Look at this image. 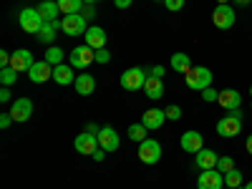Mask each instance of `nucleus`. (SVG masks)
Masks as SVG:
<instances>
[{
	"label": "nucleus",
	"mask_w": 252,
	"mask_h": 189,
	"mask_svg": "<svg viewBox=\"0 0 252 189\" xmlns=\"http://www.w3.org/2000/svg\"><path fill=\"white\" fill-rule=\"evenodd\" d=\"M240 131H242V114H240V109L237 111H229L227 116H222L217 121V134L224 136V139H232Z\"/></svg>",
	"instance_id": "1"
},
{
	"label": "nucleus",
	"mask_w": 252,
	"mask_h": 189,
	"mask_svg": "<svg viewBox=\"0 0 252 189\" xmlns=\"http://www.w3.org/2000/svg\"><path fill=\"white\" fill-rule=\"evenodd\" d=\"M187 86L192 91H204L212 86V71H209L207 66H192V71H189L187 76Z\"/></svg>",
	"instance_id": "2"
},
{
	"label": "nucleus",
	"mask_w": 252,
	"mask_h": 189,
	"mask_svg": "<svg viewBox=\"0 0 252 189\" xmlns=\"http://www.w3.org/2000/svg\"><path fill=\"white\" fill-rule=\"evenodd\" d=\"M43 23H46V20L40 18L38 8H23L20 15H18V26L23 28L26 33H31V35H38V31L43 28Z\"/></svg>",
	"instance_id": "3"
},
{
	"label": "nucleus",
	"mask_w": 252,
	"mask_h": 189,
	"mask_svg": "<svg viewBox=\"0 0 252 189\" xmlns=\"http://www.w3.org/2000/svg\"><path fill=\"white\" fill-rule=\"evenodd\" d=\"M146 71L144 68H129V71H124L121 73V89H126V91H139V89H144V83H146Z\"/></svg>",
	"instance_id": "4"
},
{
	"label": "nucleus",
	"mask_w": 252,
	"mask_h": 189,
	"mask_svg": "<svg viewBox=\"0 0 252 189\" xmlns=\"http://www.w3.org/2000/svg\"><path fill=\"white\" fill-rule=\"evenodd\" d=\"M61 31L66 33V35H86L89 23L83 20L81 13H76V15H63V20H61Z\"/></svg>",
	"instance_id": "5"
},
{
	"label": "nucleus",
	"mask_w": 252,
	"mask_h": 189,
	"mask_svg": "<svg viewBox=\"0 0 252 189\" xmlns=\"http://www.w3.org/2000/svg\"><path fill=\"white\" fill-rule=\"evenodd\" d=\"M235 20H237V13L232 5H217L215 13H212V23L220 28V31H227V28H232L235 26Z\"/></svg>",
	"instance_id": "6"
},
{
	"label": "nucleus",
	"mask_w": 252,
	"mask_h": 189,
	"mask_svg": "<svg viewBox=\"0 0 252 189\" xmlns=\"http://www.w3.org/2000/svg\"><path fill=\"white\" fill-rule=\"evenodd\" d=\"M68 61H71L68 66H73V68H89L91 63L96 61V51L89 48V46H76V48L71 51Z\"/></svg>",
	"instance_id": "7"
},
{
	"label": "nucleus",
	"mask_w": 252,
	"mask_h": 189,
	"mask_svg": "<svg viewBox=\"0 0 252 189\" xmlns=\"http://www.w3.org/2000/svg\"><path fill=\"white\" fill-rule=\"evenodd\" d=\"M139 159L144 164H157L161 159V144L157 139H144L139 144Z\"/></svg>",
	"instance_id": "8"
},
{
	"label": "nucleus",
	"mask_w": 252,
	"mask_h": 189,
	"mask_svg": "<svg viewBox=\"0 0 252 189\" xmlns=\"http://www.w3.org/2000/svg\"><path fill=\"white\" fill-rule=\"evenodd\" d=\"M224 187V174L217 169H204L197 177V189H222Z\"/></svg>",
	"instance_id": "9"
},
{
	"label": "nucleus",
	"mask_w": 252,
	"mask_h": 189,
	"mask_svg": "<svg viewBox=\"0 0 252 189\" xmlns=\"http://www.w3.org/2000/svg\"><path fill=\"white\" fill-rule=\"evenodd\" d=\"M73 146H76V152H78V154H83V157H94L96 149H98V136H96V134H89V131H83L81 136H76Z\"/></svg>",
	"instance_id": "10"
},
{
	"label": "nucleus",
	"mask_w": 252,
	"mask_h": 189,
	"mask_svg": "<svg viewBox=\"0 0 252 189\" xmlns=\"http://www.w3.org/2000/svg\"><path fill=\"white\" fill-rule=\"evenodd\" d=\"M31 114H33V101H31V98H15V101H13V106H10L13 121L23 124V121L31 119Z\"/></svg>",
	"instance_id": "11"
},
{
	"label": "nucleus",
	"mask_w": 252,
	"mask_h": 189,
	"mask_svg": "<svg viewBox=\"0 0 252 189\" xmlns=\"http://www.w3.org/2000/svg\"><path fill=\"white\" fill-rule=\"evenodd\" d=\"M96 136H98V146L106 154L119 149V134H116V129H111V126H101V131Z\"/></svg>",
	"instance_id": "12"
},
{
	"label": "nucleus",
	"mask_w": 252,
	"mask_h": 189,
	"mask_svg": "<svg viewBox=\"0 0 252 189\" xmlns=\"http://www.w3.org/2000/svg\"><path fill=\"white\" fill-rule=\"evenodd\" d=\"M28 76H31L33 83H46L48 78H53V66L48 61H35L28 71Z\"/></svg>",
	"instance_id": "13"
},
{
	"label": "nucleus",
	"mask_w": 252,
	"mask_h": 189,
	"mask_svg": "<svg viewBox=\"0 0 252 189\" xmlns=\"http://www.w3.org/2000/svg\"><path fill=\"white\" fill-rule=\"evenodd\" d=\"M33 63H35V58H33V53H31L28 48H20V51H15V53H13V58H10V66H13L18 73L31 71Z\"/></svg>",
	"instance_id": "14"
},
{
	"label": "nucleus",
	"mask_w": 252,
	"mask_h": 189,
	"mask_svg": "<svg viewBox=\"0 0 252 189\" xmlns=\"http://www.w3.org/2000/svg\"><path fill=\"white\" fill-rule=\"evenodd\" d=\"M182 149H184L187 154H197V152H202V149H204V139H202V134H199V131H184V134H182Z\"/></svg>",
	"instance_id": "15"
},
{
	"label": "nucleus",
	"mask_w": 252,
	"mask_h": 189,
	"mask_svg": "<svg viewBox=\"0 0 252 189\" xmlns=\"http://www.w3.org/2000/svg\"><path fill=\"white\" fill-rule=\"evenodd\" d=\"M217 103H220L222 109H227V111H237L240 103H242V96H240V91H235V89H224V91H220Z\"/></svg>",
	"instance_id": "16"
},
{
	"label": "nucleus",
	"mask_w": 252,
	"mask_h": 189,
	"mask_svg": "<svg viewBox=\"0 0 252 189\" xmlns=\"http://www.w3.org/2000/svg\"><path fill=\"white\" fill-rule=\"evenodd\" d=\"M164 121H166V111H161V109H149V111H144V116H141V124L146 126V129H152V131L161 129Z\"/></svg>",
	"instance_id": "17"
},
{
	"label": "nucleus",
	"mask_w": 252,
	"mask_h": 189,
	"mask_svg": "<svg viewBox=\"0 0 252 189\" xmlns=\"http://www.w3.org/2000/svg\"><path fill=\"white\" fill-rule=\"evenodd\" d=\"M76 68L73 66H66V63H58V66L53 68V81L58 83V86H71V83H76Z\"/></svg>",
	"instance_id": "18"
},
{
	"label": "nucleus",
	"mask_w": 252,
	"mask_h": 189,
	"mask_svg": "<svg viewBox=\"0 0 252 189\" xmlns=\"http://www.w3.org/2000/svg\"><path fill=\"white\" fill-rule=\"evenodd\" d=\"M86 46L94 48V51L106 48V31L98 28V26H91V28L86 31Z\"/></svg>",
	"instance_id": "19"
},
{
	"label": "nucleus",
	"mask_w": 252,
	"mask_h": 189,
	"mask_svg": "<svg viewBox=\"0 0 252 189\" xmlns=\"http://www.w3.org/2000/svg\"><path fill=\"white\" fill-rule=\"evenodd\" d=\"M76 91L81 94V96H91L94 91H96V78L91 76V73H81V76H76Z\"/></svg>",
	"instance_id": "20"
},
{
	"label": "nucleus",
	"mask_w": 252,
	"mask_h": 189,
	"mask_svg": "<svg viewBox=\"0 0 252 189\" xmlns=\"http://www.w3.org/2000/svg\"><path fill=\"white\" fill-rule=\"evenodd\" d=\"M144 94H146V98L159 101V98L164 96V83H161V78H154V76L146 78V83H144Z\"/></svg>",
	"instance_id": "21"
},
{
	"label": "nucleus",
	"mask_w": 252,
	"mask_h": 189,
	"mask_svg": "<svg viewBox=\"0 0 252 189\" xmlns=\"http://www.w3.org/2000/svg\"><path fill=\"white\" fill-rule=\"evenodd\" d=\"M194 157H197V169H202V172H204V169H217V159H220V157H217L212 149H202V152H197Z\"/></svg>",
	"instance_id": "22"
},
{
	"label": "nucleus",
	"mask_w": 252,
	"mask_h": 189,
	"mask_svg": "<svg viewBox=\"0 0 252 189\" xmlns=\"http://www.w3.org/2000/svg\"><path fill=\"white\" fill-rule=\"evenodd\" d=\"M38 13H40V18H43L46 23H53V20H58L61 8H58L56 0H43V3L38 5Z\"/></svg>",
	"instance_id": "23"
},
{
	"label": "nucleus",
	"mask_w": 252,
	"mask_h": 189,
	"mask_svg": "<svg viewBox=\"0 0 252 189\" xmlns=\"http://www.w3.org/2000/svg\"><path fill=\"white\" fill-rule=\"evenodd\" d=\"M61 28V20H53V23H43V28H40L38 31V40H40V43H53V40H56V31Z\"/></svg>",
	"instance_id": "24"
},
{
	"label": "nucleus",
	"mask_w": 252,
	"mask_h": 189,
	"mask_svg": "<svg viewBox=\"0 0 252 189\" xmlns=\"http://www.w3.org/2000/svg\"><path fill=\"white\" fill-rule=\"evenodd\" d=\"M169 63H172V68H174L177 73H184V76H187L189 71H192V58H189L187 53H174Z\"/></svg>",
	"instance_id": "25"
},
{
	"label": "nucleus",
	"mask_w": 252,
	"mask_h": 189,
	"mask_svg": "<svg viewBox=\"0 0 252 189\" xmlns=\"http://www.w3.org/2000/svg\"><path fill=\"white\" fill-rule=\"evenodd\" d=\"M56 3H58V8H61L63 15H76L83 8V0H56Z\"/></svg>",
	"instance_id": "26"
},
{
	"label": "nucleus",
	"mask_w": 252,
	"mask_h": 189,
	"mask_svg": "<svg viewBox=\"0 0 252 189\" xmlns=\"http://www.w3.org/2000/svg\"><path fill=\"white\" fill-rule=\"evenodd\" d=\"M146 131H149V129H146L144 124H131V126H129V139L136 141V144H141V141L146 139Z\"/></svg>",
	"instance_id": "27"
},
{
	"label": "nucleus",
	"mask_w": 252,
	"mask_h": 189,
	"mask_svg": "<svg viewBox=\"0 0 252 189\" xmlns=\"http://www.w3.org/2000/svg\"><path fill=\"white\" fill-rule=\"evenodd\" d=\"M224 187H229V189H240V187H242V172H240V169L227 172V174H224Z\"/></svg>",
	"instance_id": "28"
},
{
	"label": "nucleus",
	"mask_w": 252,
	"mask_h": 189,
	"mask_svg": "<svg viewBox=\"0 0 252 189\" xmlns=\"http://www.w3.org/2000/svg\"><path fill=\"white\" fill-rule=\"evenodd\" d=\"M15 78H18V71L13 68V66H5V68H0V83H3V86H13L15 83Z\"/></svg>",
	"instance_id": "29"
},
{
	"label": "nucleus",
	"mask_w": 252,
	"mask_h": 189,
	"mask_svg": "<svg viewBox=\"0 0 252 189\" xmlns=\"http://www.w3.org/2000/svg\"><path fill=\"white\" fill-rule=\"evenodd\" d=\"M43 61H48V63H51V66L56 68V66H58V63L63 61V51H61L58 46H51V48L46 51V58H43Z\"/></svg>",
	"instance_id": "30"
},
{
	"label": "nucleus",
	"mask_w": 252,
	"mask_h": 189,
	"mask_svg": "<svg viewBox=\"0 0 252 189\" xmlns=\"http://www.w3.org/2000/svg\"><path fill=\"white\" fill-rule=\"evenodd\" d=\"M232 169H235V161H232V157H220V159H217V172L227 174V172H232Z\"/></svg>",
	"instance_id": "31"
},
{
	"label": "nucleus",
	"mask_w": 252,
	"mask_h": 189,
	"mask_svg": "<svg viewBox=\"0 0 252 189\" xmlns=\"http://www.w3.org/2000/svg\"><path fill=\"white\" fill-rule=\"evenodd\" d=\"M81 15H83V20H86V23H91V20L96 18V5H91V3H83Z\"/></svg>",
	"instance_id": "32"
},
{
	"label": "nucleus",
	"mask_w": 252,
	"mask_h": 189,
	"mask_svg": "<svg viewBox=\"0 0 252 189\" xmlns=\"http://www.w3.org/2000/svg\"><path fill=\"white\" fill-rule=\"evenodd\" d=\"M164 111H166V119H169V121H179V119H182V109L177 106V103H172V106H166Z\"/></svg>",
	"instance_id": "33"
},
{
	"label": "nucleus",
	"mask_w": 252,
	"mask_h": 189,
	"mask_svg": "<svg viewBox=\"0 0 252 189\" xmlns=\"http://www.w3.org/2000/svg\"><path fill=\"white\" fill-rule=\"evenodd\" d=\"M202 98H204L207 103H215V101L220 98V94H217L212 86H209V89H204V91H202Z\"/></svg>",
	"instance_id": "34"
},
{
	"label": "nucleus",
	"mask_w": 252,
	"mask_h": 189,
	"mask_svg": "<svg viewBox=\"0 0 252 189\" xmlns=\"http://www.w3.org/2000/svg\"><path fill=\"white\" fill-rule=\"evenodd\" d=\"M164 5H166V10L177 13V10H182V8H184V0H164Z\"/></svg>",
	"instance_id": "35"
},
{
	"label": "nucleus",
	"mask_w": 252,
	"mask_h": 189,
	"mask_svg": "<svg viewBox=\"0 0 252 189\" xmlns=\"http://www.w3.org/2000/svg\"><path fill=\"white\" fill-rule=\"evenodd\" d=\"M109 61H111V53H109L106 48L96 51V63H109Z\"/></svg>",
	"instance_id": "36"
},
{
	"label": "nucleus",
	"mask_w": 252,
	"mask_h": 189,
	"mask_svg": "<svg viewBox=\"0 0 252 189\" xmlns=\"http://www.w3.org/2000/svg\"><path fill=\"white\" fill-rule=\"evenodd\" d=\"M10 124H13V116H10V114H3V116H0V129H8Z\"/></svg>",
	"instance_id": "37"
},
{
	"label": "nucleus",
	"mask_w": 252,
	"mask_h": 189,
	"mask_svg": "<svg viewBox=\"0 0 252 189\" xmlns=\"http://www.w3.org/2000/svg\"><path fill=\"white\" fill-rule=\"evenodd\" d=\"M131 3H134V0H114V5H116V8H121V10L131 8Z\"/></svg>",
	"instance_id": "38"
},
{
	"label": "nucleus",
	"mask_w": 252,
	"mask_h": 189,
	"mask_svg": "<svg viewBox=\"0 0 252 189\" xmlns=\"http://www.w3.org/2000/svg\"><path fill=\"white\" fill-rule=\"evenodd\" d=\"M149 76H154V78H161V76H164V66H154V68L149 71Z\"/></svg>",
	"instance_id": "39"
},
{
	"label": "nucleus",
	"mask_w": 252,
	"mask_h": 189,
	"mask_svg": "<svg viewBox=\"0 0 252 189\" xmlns=\"http://www.w3.org/2000/svg\"><path fill=\"white\" fill-rule=\"evenodd\" d=\"M0 101H3V103L10 101V89H8V86H3V91H0Z\"/></svg>",
	"instance_id": "40"
},
{
	"label": "nucleus",
	"mask_w": 252,
	"mask_h": 189,
	"mask_svg": "<svg viewBox=\"0 0 252 189\" xmlns=\"http://www.w3.org/2000/svg\"><path fill=\"white\" fill-rule=\"evenodd\" d=\"M94 159H96V161H103V159H106V152H103L101 146H98V149H96V154H94Z\"/></svg>",
	"instance_id": "41"
},
{
	"label": "nucleus",
	"mask_w": 252,
	"mask_h": 189,
	"mask_svg": "<svg viewBox=\"0 0 252 189\" xmlns=\"http://www.w3.org/2000/svg\"><path fill=\"white\" fill-rule=\"evenodd\" d=\"M86 131H89V134H98V131H101V126H96V124H89V126H86Z\"/></svg>",
	"instance_id": "42"
},
{
	"label": "nucleus",
	"mask_w": 252,
	"mask_h": 189,
	"mask_svg": "<svg viewBox=\"0 0 252 189\" xmlns=\"http://www.w3.org/2000/svg\"><path fill=\"white\" fill-rule=\"evenodd\" d=\"M245 149H247V154L252 157V136H247V141H245Z\"/></svg>",
	"instance_id": "43"
},
{
	"label": "nucleus",
	"mask_w": 252,
	"mask_h": 189,
	"mask_svg": "<svg viewBox=\"0 0 252 189\" xmlns=\"http://www.w3.org/2000/svg\"><path fill=\"white\" fill-rule=\"evenodd\" d=\"M232 3H235V5H247L250 0H232Z\"/></svg>",
	"instance_id": "44"
},
{
	"label": "nucleus",
	"mask_w": 252,
	"mask_h": 189,
	"mask_svg": "<svg viewBox=\"0 0 252 189\" xmlns=\"http://www.w3.org/2000/svg\"><path fill=\"white\" fill-rule=\"evenodd\" d=\"M83 3H91V5H96V3H101V0H83Z\"/></svg>",
	"instance_id": "45"
},
{
	"label": "nucleus",
	"mask_w": 252,
	"mask_h": 189,
	"mask_svg": "<svg viewBox=\"0 0 252 189\" xmlns=\"http://www.w3.org/2000/svg\"><path fill=\"white\" fill-rule=\"evenodd\" d=\"M229 3V0H217V5H227Z\"/></svg>",
	"instance_id": "46"
},
{
	"label": "nucleus",
	"mask_w": 252,
	"mask_h": 189,
	"mask_svg": "<svg viewBox=\"0 0 252 189\" xmlns=\"http://www.w3.org/2000/svg\"><path fill=\"white\" fill-rule=\"evenodd\" d=\"M242 189H252V182H247V184H245V187H242Z\"/></svg>",
	"instance_id": "47"
},
{
	"label": "nucleus",
	"mask_w": 252,
	"mask_h": 189,
	"mask_svg": "<svg viewBox=\"0 0 252 189\" xmlns=\"http://www.w3.org/2000/svg\"><path fill=\"white\" fill-rule=\"evenodd\" d=\"M154 3H164V0H154Z\"/></svg>",
	"instance_id": "48"
},
{
	"label": "nucleus",
	"mask_w": 252,
	"mask_h": 189,
	"mask_svg": "<svg viewBox=\"0 0 252 189\" xmlns=\"http://www.w3.org/2000/svg\"><path fill=\"white\" fill-rule=\"evenodd\" d=\"M250 96H252V86H250Z\"/></svg>",
	"instance_id": "49"
},
{
	"label": "nucleus",
	"mask_w": 252,
	"mask_h": 189,
	"mask_svg": "<svg viewBox=\"0 0 252 189\" xmlns=\"http://www.w3.org/2000/svg\"><path fill=\"white\" fill-rule=\"evenodd\" d=\"M222 189H229V187H222Z\"/></svg>",
	"instance_id": "50"
}]
</instances>
